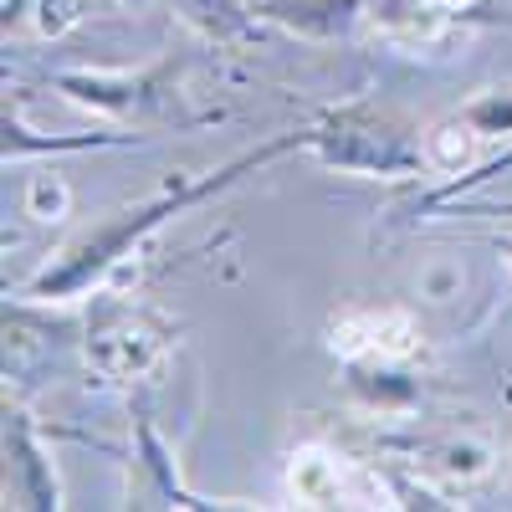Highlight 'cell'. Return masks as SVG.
Listing matches in <instances>:
<instances>
[{"instance_id":"2","label":"cell","mask_w":512,"mask_h":512,"mask_svg":"<svg viewBox=\"0 0 512 512\" xmlns=\"http://www.w3.org/2000/svg\"><path fill=\"white\" fill-rule=\"evenodd\" d=\"M303 149H313L338 175H364V180H415L431 169L425 144L410 139L390 113H374L369 103L328 108L318 123L303 128Z\"/></svg>"},{"instance_id":"6","label":"cell","mask_w":512,"mask_h":512,"mask_svg":"<svg viewBox=\"0 0 512 512\" xmlns=\"http://www.w3.org/2000/svg\"><path fill=\"white\" fill-rule=\"evenodd\" d=\"M169 72H175V67H159V72H144V77L67 72V77H57V88H62L72 103H88V108H98V113H113V118H144L149 108L164 103Z\"/></svg>"},{"instance_id":"10","label":"cell","mask_w":512,"mask_h":512,"mask_svg":"<svg viewBox=\"0 0 512 512\" xmlns=\"http://www.w3.org/2000/svg\"><path fill=\"white\" fill-rule=\"evenodd\" d=\"M349 390L374 410H405L415 405V384L390 369V359H349Z\"/></svg>"},{"instance_id":"5","label":"cell","mask_w":512,"mask_h":512,"mask_svg":"<svg viewBox=\"0 0 512 512\" xmlns=\"http://www.w3.org/2000/svg\"><path fill=\"white\" fill-rule=\"evenodd\" d=\"M6 507H62L52 456L41 446L31 415L16 405H6Z\"/></svg>"},{"instance_id":"15","label":"cell","mask_w":512,"mask_h":512,"mask_svg":"<svg viewBox=\"0 0 512 512\" xmlns=\"http://www.w3.org/2000/svg\"><path fill=\"white\" fill-rule=\"evenodd\" d=\"M502 169H512V149H502L497 159H487V164H477V175H461V180H451L446 190H436L431 200H425V205H446V200H456L461 190H472V185H482V180H497L502 175Z\"/></svg>"},{"instance_id":"4","label":"cell","mask_w":512,"mask_h":512,"mask_svg":"<svg viewBox=\"0 0 512 512\" xmlns=\"http://www.w3.org/2000/svg\"><path fill=\"white\" fill-rule=\"evenodd\" d=\"M287 482H292L297 502H308V507H338V502L344 507H379L384 497H390L369 466L344 461L333 451H297Z\"/></svg>"},{"instance_id":"13","label":"cell","mask_w":512,"mask_h":512,"mask_svg":"<svg viewBox=\"0 0 512 512\" xmlns=\"http://www.w3.org/2000/svg\"><path fill=\"white\" fill-rule=\"evenodd\" d=\"M108 144H123V139H113V134H82V139H31L26 128L16 123V113L6 108V154H26V149H52V154H62V149H108Z\"/></svg>"},{"instance_id":"8","label":"cell","mask_w":512,"mask_h":512,"mask_svg":"<svg viewBox=\"0 0 512 512\" xmlns=\"http://www.w3.org/2000/svg\"><path fill=\"white\" fill-rule=\"evenodd\" d=\"M359 16H369V0H262L256 6V21L287 26V31L313 36V41L349 36Z\"/></svg>"},{"instance_id":"1","label":"cell","mask_w":512,"mask_h":512,"mask_svg":"<svg viewBox=\"0 0 512 512\" xmlns=\"http://www.w3.org/2000/svg\"><path fill=\"white\" fill-rule=\"evenodd\" d=\"M292 149H303V134H282V139H272V144H262V149L231 159L226 169H216V175L180 180V185L159 190L154 200H139V205L118 210V216H108L103 226H93L82 241H72L57 262L31 282V297H41V303H72V297H88V292L123 262V256L134 251L149 231H159L169 216H180V210H190V205H200V200H216V195L231 190L241 175H251V169H262V164H272V159H282V154H292Z\"/></svg>"},{"instance_id":"14","label":"cell","mask_w":512,"mask_h":512,"mask_svg":"<svg viewBox=\"0 0 512 512\" xmlns=\"http://www.w3.org/2000/svg\"><path fill=\"white\" fill-rule=\"evenodd\" d=\"M466 118H472V128H477L482 139L512 134V93H487V98H477L472 108H466Z\"/></svg>"},{"instance_id":"7","label":"cell","mask_w":512,"mask_h":512,"mask_svg":"<svg viewBox=\"0 0 512 512\" xmlns=\"http://www.w3.org/2000/svg\"><path fill=\"white\" fill-rule=\"evenodd\" d=\"M420 333L400 308H354L333 323V349L344 359H405L415 354Z\"/></svg>"},{"instance_id":"16","label":"cell","mask_w":512,"mask_h":512,"mask_svg":"<svg viewBox=\"0 0 512 512\" xmlns=\"http://www.w3.org/2000/svg\"><path fill=\"white\" fill-rule=\"evenodd\" d=\"M502 216H512V205H507V210H502Z\"/></svg>"},{"instance_id":"9","label":"cell","mask_w":512,"mask_h":512,"mask_svg":"<svg viewBox=\"0 0 512 512\" xmlns=\"http://www.w3.org/2000/svg\"><path fill=\"white\" fill-rule=\"evenodd\" d=\"M139 472L149 477V502L154 507H210L205 497H195L190 487H180V472H175V461H169L159 431L149 425V415H139Z\"/></svg>"},{"instance_id":"12","label":"cell","mask_w":512,"mask_h":512,"mask_svg":"<svg viewBox=\"0 0 512 512\" xmlns=\"http://www.w3.org/2000/svg\"><path fill=\"white\" fill-rule=\"evenodd\" d=\"M477 139H482V134L472 128V118L456 113V118L436 123L431 134H425V159H431L436 175H461V169L477 159Z\"/></svg>"},{"instance_id":"11","label":"cell","mask_w":512,"mask_h":512,"mask_svg":"<svg viewBox=\"0 0 512 512\" xmlns=\"http://www.w3.org/2000/svg\"><path fill=\"white\" fill-rule=\"evenodd\" d=\"M175 11L205 41H241L256 26V6H246V0H175Z\"/></svg>"},{"instance_id":"3","label":"cell","mask_w":512,"mask_h":512,"mask_svg":"<svg viewBox=\"0 0 512 512\" xmlns=\"http://www.w3.org/2000/svg\"><path fill=\"white\" fill-rule=\"evenodd\" d=\"M175 344V323L159 318L144 303L128 297H98L88 313V364L93 374H103L108 384H139L159 369V359Z\"/></svg>"}]
</instances>
